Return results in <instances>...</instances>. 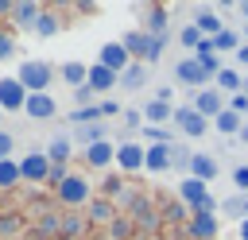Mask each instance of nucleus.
<instances>
[{
    "label": "nucleus",
    "mask_w": 248,
    "mask_h": 240,
    "mask_svg": "<svg viewBox=\"0 0 248 240\" xmlns=\"http://www.w3.org/2000/svg\"><path fill=\"white\" fill-rule=\"evenodd\" d=\"M16 77L23 81V89H27V93H50L54 70H50L46 62H35V58H27V62H19V74H16Z\"/></svg>",
    "instance_id": "f03ea898"
},
{
    "label": "nucleus",
    "mask_w": 248,
    "mask_h": 240,
    "mask_svg": "<svg viewBox=\"0 0 248 240\" xmlns=\"http://www.w3.org/2000/svg\"><path fill=\"white\" fill-rule=\"evenodd\" d=\"M174 77H178L182 85H194L198 93H202V89H209V81H213V77L205 74V66H202L194 54H182V58H178V66H174Z\"/></svg>",
    "instance_id": "20e7f679"
},
{
    "label": "nucleus",
    "mask_w": 248,
    "mask_h": 240,
    "mask_svg": "<svg viewBox=\"0 0 248 240\" xmlns=\"http://www.w3.org/2000/svg\"><path fill=\"white\" fill-rule=\"evenodd\" d=\"M89 85H93L97 93H108V89H116V85H120V74H112L108 66L93 62V66H89Z\"/></svg>",
    "instance_id": "4468645a"
},
{
    "label": "nucleus",
    "mask_w": 248,
    "mask_h": 240,
    "mask_svg": "<svg viewBox=\"0 0 248 240\" xmlns=\"http://www.w3.org/2000/svg\"><path fill=\"white\" fill-rule=\"evenodd\" d=\"M143 124H147V120H143V108H124V128H128V132H136V128L143 132Z\"/></svg>",
    "instance_id": "f704fd0d"
},
{
    "label": "nucleus",
    "mask_w": 248,
    "mask_h": 240,
    "mask_svg": "<svg viewBox=\"0 0 248 240\" xmlns=\"http://www.w3.org/2000/svg\"><path fill=\"white\" fill-rule=\"evenodd\" d=\"M120 85L128 89V93H136V89H143L147 85V62H132L124 74H120Z\"/></svg>",
    "instance_id": "aec40b11"
},
{
    "label": "nucleus",
    "mask_w": 248,
    "mask_h": 240,
    "mask_svg": "<svg viewBox=\"0 0 248 240\" xmlns=\"http://www.w3.org/2000/svg\"><path fill=\"white\" fill-rule=\"evenodd\" d=\"M190 163H194V155H190V151H182V147H174V143H170V166H186V170H190Z\"/></svg>",
    "instance_id": "e433bc0d"
},
{
    "label": "nucleus",
    "mask_w": 248,
    "mask_h": 240,
    "mask_svg": "<svg viewBox=\"0 0 248 240\" xmlns=\"http://www.w3.org/2000/svg\"><path fill=\"white\" fill-rule=\"evenodd\" d=\"M0 15H16V4L12 0H0Z\"/></svg>",
    "instance_id": "a18cd8bd"
},
{
    "label": "nucleus",
    "mask_w": 248,
    "mask_h": 240,
    "mask_svg": "<svg viewBox=\"0 0 248 240\" xmlns=\"http://www.w3.org/2000/svg\"><path fill=\"white\" fill-rule=\"evenodd\" d=\"M97 112H101V120H108V116H116V112H120V105H116V101H101V105H97Z\"/></svg>",
    "instance_id": "79ce46f5"
},
{
    "label": "nucleus",
    "mask_w": 248,
    "mask_h": 240,
    "mask_svg": "<svg viewBox=\"0 0 248 240\" xmlns=\"http://www.w3.org/2000/svg\"><path fill=\"white\" fill-rule=\"evenodd\" d=\"M240 240H248V221H240Z\"/></svg>",
    "instance_id": "09e8293b"
},
{
    "label": "nucleus",
    "mask_w": 248,
    "mask_h": 240,
    "mask_svg": "<svg viewBox=\"0 0 248 240\" xmlns=\"http://www.w3.org/2000/svg\"><path fill=\"white\" fill-rule=\"evenodd\" d=\"M101 66H108L112 74H124L128 66H132V54L124 50V43H105L101 46V58H97Z\"/></svg>",
    "instance_id": "9d476101"
},
{
    "label": "nucleus",
    "mask_w": 248,
    "mask_h": 240,
    "mask_svg": "<svg viewBox=\"0 0 248 240\" xmlns=\"http://www.w3.org/2000/svg\"><path fill=\"white\" fill-rule=\"evenodd\" d=\"M178 197H182V201L190 205V213H194V209H202V205H205L213 194H209V186H205V182H198V178H182Z\"/></svg>",
    "instance_id": "9b49d317"
},
{
    "label": "nucleus",
    "mask_w": 248,
    "mask_h": 240,
    "mask_svg": "<svg viewBox=\"0 0 248 240\" xmlns=\"http://www.w3.org/2000/svg\"><path fill=\"white\" fill-rule=\"evenodd\" d=\"M143 31H147V35H167V8H163V4H155V8H147V19H143Z\"/></svg>",
    "instance_id": "b1692460"
},
{
    "label": "nucleus",
    "mask_w": 248,
    "mask_h": 240,
    "mask_svg": "<svg viewBox=\"0 0 248 240\" xmlns=\"http://www.w3.org/2000/svg\"><path fill=\"white\" fill-rule=\"evenodd\" d=\"M143 170H151V174H163V170H170V147H163V143L147 147V163H143Z\"/></svg>",
    "instance_id": "412c9836"
},
{
    "label": "nucleus",
    "mask_w": 248,
    "mask_h": 240,
    "mask_svg": "<svg viewBox=\"0 0 248 240\" xmlns=\"http://www.w3.org/2000/svg\"><path fill=\"white\" fill-rule=\"evenodd\" d=\"M143 163H147V147H143V143H120V147H116V166H120L124 174L143 170Z\"/></svg>",
    "instance_id": "1a4fd4ad"
},
{
    "label": "nucleus",
    "mask_w": 248,
    "mask_h": 240,
    "mask_svg": "<svg viewBox=\"0 0 248 240\" xmlns=\"http://www.w3.org/2000/svg\"><path fill=\"white\" fill-rule=\"evenodd\" d=\"M93 93H97L93 85H81V89H74V105H78V108H89V105H93Z\"/></svg>",
    "instance_id": "c9c22d12"
},
{
    "label": "nucleus",
    "mask_w": 248,
    "mask_h": 240,
    "mask_svg": "<svg viewBox=\"0 0 248 240\" xmlns=\"http://www.w3.org/2000/svg\"><path fill=\"white\" fill-rule=\"evenodd\" d=\"M178 43H182V46H186L190 54H198V50H202V43H205V35H202V31H198L194 23H186V27L178 31Z\"/></svg>",
    "instance_id": "c85d7f7f"
},
{
    "label": "nucleus",
    "mask_w": 248,
    "mask_h": 240,
    "mask_svg": "<svg viewBox=\"0 0 248 240\" xmlns=\"http://www.w3.org/2000/svg\"><path fill=\"white\" fill-rule=\"evenodd\" d=\"M0 116H4V108H0Z\"/></svg>",
    "instance_id": "3c124183"
},
{
    "label": "nucleus",
    "mask_w": 248,
    "mask_h": 240,
    "mask_svg": "<svg viewBox=\"0 0 248 240\" xmlns=\"http://www.w3.org/2000/svg\"><path fill=\"white\" fill-rule=\"evenodd\" d=\"M170 97H174V89H170V85H163V89H155V101H167V105H170Z\"/></svg>",
    "instance_id": "37998d69"
},
{
    "label": "nucleus",
    "mask_w": 248,
    "mask_h": 240,
    "mask_svg": "<svg viewBox=\"0 0 248 240\" xmlns=\"http://www.w3.org/2000/svg\"><path fill=\"white\" fill-rule=\"evenodd\" d=\"M12 147H16V135L0 128V163H4V159H12Z\"/></svg>",
    "instance_id": "58836bf2"
},
{
    "label": "nucleus",
    "mask_w": 248,
    "mask_h": 240,
    "mask_svg": "<svg viewBox=\"0 0 248 240\" xmlns=\"http://www.w3.org/2000/svg\"><path fill=\"white\" fill-rule=\"evenodd\" d=\"M143 139H151V147L155 143H163V147H170L174 143V128H159V124H143V132H140Z\"/></svg>",
    "instance_id": "bb28decb"
},
{
    "label": "nucleus",
    "mask_w": 248,
    "mask_h": 240,
    "mask_svg": "<svg viewBox=\"0 0 248 240\" xmlns=\"http://www.w3.org/2000/svg\"><path fill=\"white\" fill-rule=\"evenodd\" d=\"M58 240H70V236H58Z\"/></svg>",
    "instance_id": "8fccbe9b"
},
{
    "label": "nucleus",
    "mask_w": 248,
    "mask_h": 240,
    "mask_svg": "<svg viewBox=\"0 0 248 240\" xmlns=\"http://www.w3.org/2000/svg\"><path fill=\"white\" fill-rule=\"evenodd\" d=\"M27 89H23V81L19 77H0V108L4 112H23L27 108Z\"/></svg>",
    "instance_id": "39448f33"
},
{
    "label": "nucleus",
    "mask_w": 248,
    "mask_h": 240,
    "mask_svg": "<svg viewBox=\"0 0 248 240\" xmlns=\"http://www.w3.org/2000/svg\"><path fill=\"white\" fill-rule=\"evenodd\" d=\"M124 50L132 54V62H159L163 58V46H167V35H147V31H128L124 39Z\"/></svg>",
    "instance_id": "f257e3e1"
},
{
    "label": "nucleus",
    "mask_w": 248,
    "mask_h": 240,
    "mask_svg": "<svg viewBox=\"0 0 248 240\" xmlns=\"http://www.w3.org/2000/svg\"><path fill=\"white\" fill-rule=\"evenodd\" d=\"M232 58H236V66H244V70H248V43H244V46H240Z\"/></svg>",
    "instance_id": "c03bdc74"
},
{
    "label": "nucleus",
    "mask_w": 248,
    "mask_h": 240,
    "mask_svg": "<svg viewBox=\"0 0 248 240\" xmlns=\"http://www.w3.org/2000/svg\"><path fill=\"white\" fill-rule=\"evenodd\" d=\"M190 178H198V182H205V186H209V182L217 178V159H213V155H205V151H198V155H194V163H190Z\"/></svg>",
    "instance_id": "2eb2a0df"
},
{
    "label": "nucleus",
    "mask_w": 248,
    "mask_h": 240,
    "mask_svg": "<svg viewBox=\"0 0 248 240\" xmlns=\"http://www.w3.org/2000/svg\"><path fill=\"white\" fill-rule=\"evenodd\" d=\"M58 27H62V19H58V15H50V12H43V15H39V23H35V35H39V39H54V35H58Z\"/></svg>",
    "instance_id": "7c9ffc66"
},
{
    "label": "nucleus",
    "mask_w": 248,
    "mask_h": 240,
    "mask_svg": "<svg viewBox=\"0 0 248 240\" xmlns=\"http://www.w3.org/2000/svg\"><path fill=\"white\" fill-rule=\"evenodd\" d=\"M236 12L244 15V27H248V0H244V4H236Z\"/></svg>",
    "instance_id": "49530a36"
},
{
    "label": "nucleus",
    "mask_w": 248,
    "mask_h": 240,
    "mask_svg": "<svg viewBox=\"0 0 248 240\" xmlns=\"http://www.w3.org/2000/svg\"><path fill=\"white\" fill-rule=\"evenodd\" d=\"M58 201L70 205V209L85 205V201H89V182H85L81 174H66V182L58 186Z\"/></svg>",
    "instance_id": "423d86ee"
},
{
    "label": "nucleus",
    "mask_w": 248,
    "mask_h": 240,
    "mask_svg": "<svg viewBox=\"0 0 248 240\" xmlns=\"http://www.w3.org/2000/svg\"><path fill=\"white\" fill-rule=\"evenodd\" d=\"M23 174H19V163L16 159H4L0 163V190H8V186H16Z\"/></svg>",
    "instance_id": "473e14b6"
},
{
    "label": "nucleus",
    "mask_w": 248,
    "mask_h": 240,
    "mask_svg": "<svg viewBox=\"0 0 248 240\" xmlns=\"http://www.w3.org/2000/svg\"><path fill=\"white\" fill-rule=\"evenodd\" d=\"M190 236L213 240V236H217V217H213V213H194V217H190Z\"/></svg>",
    "instance_id": "a211bd4d"
},
{
    "label": "nucleus",
    "mask_w": 248,
    "mask_h": 240,
    "mask_svg": "<svg viewBox=\"0 0 248 240\" xmlns=\"http://www.w3.org/2000/svg\"><path fill=\"white\" fill-rule=\"evenodd\" d=\"M236 139H240V143H248V124L240 128V135H236Z\"/></svg>",
    "instance_id": "de8ad7c7"
},
{
    "label": "nucleus",
    "mask_w": 248,
    "mask_h": 240,
    "mask_svg": "<svg viewBox=\"0 0 248 240\" xmlns=\"http://www.w3.org/2000/svg\"><path fill=\"white\" fill-rule=\"evenodd\" d=\"M232 186H236L240 194H248V163H240V166L232 170Z\"/></svg>",
    "instance_id": "4c0bfd02"
},
{
    "label": "nucleus",
    "mask_w": 248,
    "mask_h": 240,
    "mask_svg": "<svg viewBox=\"0 0 248 240\" xmlns=\"http://www.w3.org/2000/svg\"><path fill=\"white\" fill-rule=\"evenodd\" d=\"M217 89H221V93H232V97H236V93L244 89V77H240V70L225 66V70L217 74Z\"/></svg>",
    "instance_id": "393cba45"
},
{
    "label": "nucleus",
    "mask_w": 248,
    "mask_h": 240,
    "mask_svg": "<svg viewBox=\"0 0 248 240\" xmlns=\"http://www.w3.org/2000/svg\"><path fill=\"white\" fill-rule=\"evenodd\" d=\"M213 124H217V132H221V135H240V128H244V116H240V112H232V108H225V112H221Z\"/></svg>",
    "instance_id": "a878e982"
},
{
    "label": "nucleus",
    "mask_w": 248,
    "mask_h": 240,
    "mask_svg": "<svg viewBox=\"0 0 248 240\" xmlns=\"http://www.w3.org/2000/svg\"><path fill=\"white\" fill-rule=\"evenodd\" d=\"M19 174H23V182H46V178H50V159H46V151L23 155V159H19Z\"/></svg>",
    "instance_id": "6e6552de"
},
{
    "label": "nucleus",
    "mask_w": 248,
    "mask_h": 240,
    "mask_svg": "<svg viewBox=\"0 0 248 240\" xmlns=\"http://www.w3.org/2000/svg\"><path fill=\"white\" fill-rule=\"evenodd\" d=\"M143 120H147V124H159V128H167V120L174 124V108H170L167 101H155V97H151V101L143 105Z\"/></svg>",
    "instance_id": "dca6fc26"
},
{
    "label": "nucleus",
    "mask_w": 248,
    "mask_h": 240,
    "mask_svg": "<svg viewBox=\"0 0 248 240\" xmlns=\"http://www.w3.org/2000/svg\"><path fill=\"white\" fill-rule=\"evenodd\" d=\"M31 120H50L54 112H58V101L50 97V93H31L27 97V108H23Z\"/></svg>",
    "instance_id": "f8f14e48"
},
{
    "label": "nucleus",
    "mask_w": 248,
    "mask_h": 240,
    "mask_svg": "<svg viewBox=\"0 0 248 240\" xmlns=\"http://www.w3.org/2000/svg\"><path fill=\"white\" fill-rule=\"evenodd\" d=\"M12 50H16V39H12L8 31H0V62H4V58H12Z\"/></svg>",
    "instance_id": "ea45409f"
},
{
    "label": "nucleus",
    "mask_w": 248,
    "mask_h": 240,
    "mask_svg": "<svg viewBox=\"0 0 248 240\" xmlns=\"http://www.w3.org/2000/svg\"><path fill=\"white\" fill-rule=\"evenodd\" d=\"M70 135H54L50 139V147H46V159H50V166H66V159H70Z\"/></svg>",
    "instance_id": "5701e85b"
},
{
    "label": "nucleus",
    "mask_w": 248,
    "mask_h": 240,
    "mask_svg": "<svg viewBox=\"0 0 248 240\" xmlns=\"http://www.w3.org/2000/svg\"><path fill=\"white\" fill-rule=\"evenodd\" d=\"M58 74H62V81H66V85H74V89L89 85V66H85V62H74V58H70V62H62V70H58Z\"/></svg>",
    "instance_id": "f3484780"
},
{
    "label": "nucleus",
    "mask_w": 248,
    "mask_h": 240,
    "mask_svg": "<svg viewBox=\"0 0 248 240\" xmlns=\"http://www.w3.org/2000/svg\"><path fill=\"white\" fill-rule=\"evenodd\" d=\"M229 108L244 116V112H248V93H236V97H229Z\"/></svg>",
    "instance_id": "a19ab883"
},
{
    "label": "nucleus",
    "mask_w": 248,
    "mask_h": 240,
    "mask_svg": "<svg viewBox=\"0 0 248 240\" xmlns=\"http://www.w3.org/2000/svg\"><path fill=\"white\" fill-rule=\"evenodd\" d=\"M112 217H116L112 201H93L89 205V221H112Z\"/></svg>",
    "instance_id": "72a5a7b5"
},
{
    "label": "nucleus",
    "mask_w": 248,
    "mask_h": 240,
    "mask_svg": "<svg viewBox=\"0 0 248 240\" xmlns=\"http://www.w3.org/2000/svg\"><path fill=\"white\" fill-rule=\"evenodd\" d=\"M85 163H89L93 170H105L108 163H116V143H108V139H101V143H93V147H85Z\"/></svg>",
    "instance_id": "ddd939ff"
},
{
    "label": "nucleus",
    "mask_w": 248,
    "mask_h": 240,
    "mask_svg": "<svg viewBox=\"0 0 248 240\" xmlns=\"http://www.w3.org/2000/svg\"><path fill=\"white\" fill-rule=\"evenodd\" d=\"M194 108H198L205 120H217V116L229 108V101H225V93H221L217 85H209V89H202V93L194 97Z\"/></svg>",
    "instance_id": "0eeeda50"
},
{
    "label": "nucleus",
    "mask_w": 248,
    "mask_h": 240,
    "mask_svg": "<svg viewBox=\"0 0 248 240\" xmlns=\"http://www.w3.org/2000/svg\"><path fill=\"white\" fill-rule=\"evenodd\" d=\"M74 135H78V139H81L85 147H93V143H101V139H108V132H105V124H101V120H97V124H85V128H78Z\"/></svg>",
    "instance_id": "c756f323"
},
{
    "label": "nucleus",
    "mask_w": 248,
    "mask_h": 240,
    "mask_svg": "<svg viewBox=\"0 0 248 240\" xmlns=\"http://www.w3.org/2000/svg\"><path fill=\"white\" fill-rule=\"evenodd\" d=\"M240 46H244V43H240V31H232V27H225V31L213 39V50H232V54H236Z\"/></svg>",
    "instance_id": "2f4dec72"
},
{
    "label": "nucleus",
    "mask_w": 248,
    "mask_h": 240,
    "mask_svg": "<svg viewBox=\"0 0 248 240\" xmlns=\"http://www.w3.org/2000/svg\"><path fill=\"white\" fill-rule=\"evenodd\" d=\"M39 15H43V8L39 4H16V27H23V31H35V23H39Z\"/></svg>",
    "instance_id": "4be33fe9"
},
{
    "label": "nucleus",
    "mask_w": 248,
    "mask_h": 240,
    "mask_svg": "<svg viewBox=\"0 0 248 240\" xmlns=\"http://www.w3.org/2000/svg\"><path fill=\"white\" fill-rule=\"evenodd\" d=\"M194 27H198L205 39H217V35L225 31V19H221L217 12H198V15H194Z\"/></svg>",
    "instance_id": "6ab92c4d"
},
{
    "label": "nucleus",
    "mask_w": 248,
    "mask_h": 240,
    "mask_svg": "<svg viewBox=\"0 0 248 240\" xmlns=\"http://www.w3.org/2000/svg\"><path fill=\"white\" fill-rule=\"evenodd\" d=\"M174 132H182V135H190V139H202V135L209 132V120H205L194 105H178V108H174Z\"/></svg>",
    "instance_id": "7ed1b4c3"
},
{
    "label": "nucleus",
    "mask_w": 248,
    "mask_h": 240,
    "mask_svg": "<svg viewBox=\"0 0 248 240\" xmlns=\"http://www.w3.org/2000/svg\"><path fill=\"white\" fill-rule=\"evenodd\" d=\"M221 213L225 217H236V221H248V194H236V197L221 201Z\"/></svg>",
    "instance_id": "cd10ccee"
}]
</instances>
